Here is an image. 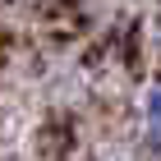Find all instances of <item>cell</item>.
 <instances>
[{
  "label": "cell",
  "instance_id": "6da1fadb",
  "mask_svg": "<svg viewBox=\"0 0 161 161\" xmlns=\"http://www.w3.org/2000/svg\"><path fill=\"white\" fill-rule=\"evenodd\" d=\"M143 120H147V143L161 152V87L147 92V111H143Z\"/></svg>",
  "mask_w": 161,
  "mask_h": 161
}]
</instances>
